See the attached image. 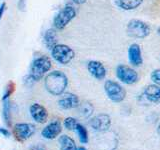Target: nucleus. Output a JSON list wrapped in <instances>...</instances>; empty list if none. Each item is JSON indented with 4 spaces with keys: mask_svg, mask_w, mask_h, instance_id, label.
Here are the masks:
<instances>
[{
    "mask_svg": "<svg viewBox=\"0 0 160 150\" xmlns=\"http://www.w3.org/2000/svg\"><path fill=\"white\" fill-rule=\"evenodd\" d=\"M44 85L50 94L54 96H59L63 94L66 89L68 85V78L62 71L55 70V71L50 72L45 77Z\"/></svg>",
    "mask_w": 160,
    "mask_h": 150,
    "instance_id": "obj_1",
    "label": "nucleus"
},
{
    "mask_svg": "<svg viewBox=\"0 0 160 150\" xmlns=\"http://www.w3.org/2000/svg\"><path fill=\"white\" fill-rule=\"evenodd\" d=\"M50 68H51V60L47 56H40L36 59H34V61L31 64L30 67V74L29 78L32 81H38L41 79L44 74L48 72Z\"/></svg>",
    "mask_w": 160,
    "mask_h": 150,
    "instance_id": "obj_2",
    "label": "nucleus"
},
{
    "mask_svg": "<svg viewBox=\"0 0 160 150\" xmlns=\"http://www.w3.org/2000/svg\"><path fill=\"white\" fill-rule=\"evenodd\" d=\"M75 16H76V10H75V8L71 6V5H66L55 16L53 20L54 27L58 30L64 29L69 24V22L72 21L75 18Z\"/></svg>",
    "mask_w": 160,
    "mask_h": 150,
    "instance_id": "obj_3",
    "label": "nucleus"
},
{
    "mask_svg": "<svg viewBox=\"0 0 160 150\" xmlns=\"http://www.w3.org/2000/svg\"><path fill=\"white\" fill-rule=\"evenodd\" d=\"M104 90L108 98L113 102H122L126 97V91L118 82L113 80H106L104 83Z\"/></svg>",
    "mask_w": 160,
    "mask_h": 150,
    "instance_id": "obj_4",
    "label": "nucleus"
},
{
    "mask_svg": "<svg viewBox=\"0 0 160 150\" xmlns=\"http://www.w3.org/2000/svg\"><path fill=\"white\" fill-rule=\"evenodd\" d=\"M150 26L142 20L132 19L127 25V33L133 38H145L150 34Z\"/></svg>",
    "mask_w": 160,
    "mask_h": 150,
    "instance_id": "obj_5",
    "label": "nucleus"
},
{
    "mask_svg": "<svg viewBox=\"0 0 160 150\" xmlns=\"http://www.w3.org/2000/svg\"><path fill=\"white\" fill-rule=\"evenodd\" d=\"M51 55L55 61L60 64H68L72 61L75 53L72 48L65 44H57L51 50Z\"/></svg>",
    "mask_w": 160,
    "mask_h": 150,
    "instance_id": "obj_6",
    "label": "nucleus"
},
{
    "mask_svg": "<svg viewBox=\"0 0 160 150\" xmlns=\"http://www.w3.org/2000/svg\"><path fill=\"white\" fill-rule=\"evenodd\" d=\"M116 76L124 84L132 85L138 81V73L127 65H118L116 68Z\"/></svg>",
    "mask_w": 160,
    "mask_h": 150,
    "instance_id": "obj_7",
    "label": "nucleus"
},
{
    "mask_svg": "<svg viewBox=\"0 0 160 150\" xmlns=\"http://www.w3.org/2000/svg\"><path fill=\"white\" fill-rule=\"evenodd\" d=\"M35 133V126L30 123H17L14 126V135L18 141H25Z\"/></svg>",
    "mask_w": 160,
    "mask_h": 150,
    "instance_id": "obj_8",
    "label": "nucleus"
},
{
    "mask_svg": "<svg viewBox=\"0 0 160 150\" xmlns=\"http://www.w3.org/2000/svg\"><path fill=\"white\" fill-rule=\"evenodd\" d=\"M91 127L98 132H105L111 126V118L108 114H98L90 120Z\"/></svg>",
    "mask_w": 160,
    "mask_h": 150,
    "instance_id": "obj_9",
    "label": "nucleus"
},
{
    "mask_svg": "<svg viewBox=\"0 0 160 150\" xmlns=\"http://www.w3.org/2000/svg\"><path fill=\"white\" fill-rule=\"evenodd\" d=\"M29 111L34 121H36L37 123L46 122V120L48 118V112L46 108L42 106V105H40L38 103H34L30 106Z\"/></svg>",
    "mask_w": 160,
    "mask_h": 150,
    "instance_id": "obj_10",
    "label": "nucleus"
},
{
    "mask_svg": "<svg viewBox=\"0 0 160 150\" xmlns=\"http://www.w3.org/2000/svg\"><path fill=\"white\" fill-rule=\"evenodd\" d=\"M87 69L89 73L97 80H103L106 76V68L101 62L96 61V60L89 61L87 64Z\"/></svg>",
    "mask_w": 160,
    "mask_h": 150,
    "instance_id": "obj_11",
    "label": "nucleus"
},
{
    "mask_svg": "<svg viewBox=\"0 0 160 150\" xmlns=\"http://www.w3.org/2000/svg\"><path fill=\"white\" fill-rule=\"evenodd\" d=\"M61 131H62L61 123H60L58 120H55V121L50 122L47 126L42 130L41 135L45 139H54L61 133Z\"/></svg>",
    "mask_w": 160,
    "mask_h": 150,
    "instance_id": "obj_12",
    "label": "nucleus"
},
{
    "mask_svg": "<svg viewBox=\"0 0 160 150\" xmlns=\"http://www.w3.org/2000/svg\"><path fill=\"white\" fill-rule=\"evenodd\" d=\"M128 59L129 62L131 63L133 66H141L143 62L142 59V53L140 46L136 43H133L128 48Z\"/></svg>",
    "mask_w": 160,
    "mask_h": 150,
    "instance_id": "obj_13",
    "label": "nucleus"
},
{
    "mask_svg": "<svg viewBox=\"0 0 160 150\" xmlns=\"http://www.w3.org/2000/svg\"><path fill=\"white\" fill-rule=\"evenodd\" d=\"M58 105L60 108L68 110L73 109L79 106V98L77 95L72 93H67L58 101Z\"/></svg>",
    "mask_w": 160,
    "mask_h": 150,
    "instance_id": "obj_14",
    "label": "nucleus"
},
{
    "mask_svg": "<svg viewBox=\"0 0 160 150\" xmlns=\"http://www.w3.org/2000/svg\"><path fill=\"white\" fill-rule=\"evenodd\" d=\"M144 95L148 101L152 103H160V86L159 85L151 84L145 88Z\"/></svg>",
    "mask_w": 160,
    "mask_h": 150,
    "instance_id": "obj_15",
    "label": "nucleus"
},
{
    "mask_svg": "<svg viewBox=\"0 0 160 150\" xmlns=\"http://www.w3.org/2000/svg\"><path fill=\"white\" fill-rule=\"evenodd\" d=\"M116 6L122 10H134L142 4L143 0H114Z\"/></svg>",
    "mask_w": 160,
    "mask_h": 150,
    "instance_id": "obj_16",
    "label": "nucleus"
},
{
    "mask_svg": "<svg viewBox=\"0 0 160 150\" xmlns=\"http://www.w3.org/2000/svg\"><path fill=\"white\" fill-rule=\"evenodd\" d=\"M44 43L49 50H52L57 45V34L54 29H48L44 34Z\"/></svg>",
    "mask_w": 160,
    "mask_h": 150,
    "instance_id": "obj_17",
    "label": "nucleus"
},
{
    "mask_svg": "<svg viewBox=\"0 0 160 150\" xmlns=\"http://www.w3.org/2000/svg\"><path fill=\"white\" fill-rule=\"evenodd\" d=\"M58 141L60 145V150H77L75 141L68 135L60 136Z\"/></svg>",
    "mask_w": 160,
    "mask_h": 150,
    "instance_id": "obj_18",
    "label": "nucleus"
},
{
    "mask_svg": "<svg viewBox=\"0 0 160 150\" xmlns=\"http://www.w3.org/2000/svg\"><path fill=\"white\" fill-rule=\"evenodd\" d=\"M78 107L80 110V114H81L84 118H89L94 111L93 105L88 101H84L83 103L79 104Z\"/></svg>",
    "mask_w": 160,
    "mask_h": 150,
    "instance_id": "obj_19",
    "label": "nucleus"
},
{
    "mask_svg": "<svg viewBox=\"0 0 160 150\" xmlns=\"http://www.w3.org/2000/svg\"><path fill=\"white\" fill-rule=\"evenodd\" d=\"M75 131H76L80 142L82 144H86L88 142V132H87L86 128H85L82 124L78 123L76 128H75Z\"/></svg>",
    "mask_w": 160,
    "mask_h": 150,
    "instance_id": "obj_20",
    "label": "nucleus"
},
{
    "mask_svg": "<svg viewBox=\"0 0 160 150\" xmlns=\"http://www.w3.org/2000/svg\"><path fill=\"white\" fill-rule=\"evenodd\" d=\"M10 112H11V104L8 100H5L3 104V118L4 121L8 126L11 125V117H10Z\"/></svg>",
    "mask_w": 160,
    "mask_h": 150,
    "instance_id": "obj_21",
    "label": "nucleus"
},
{
    "mask_svg": "<svg viewBox=\"0 0 160 150\" xmlns=\"http://www.w3.org/2000/svg\"><path fill=\"white\" fill-rule=\"evenodd\" d=\"M63 124H64V127L67 130H75V128H76L78 124V121L73 117H67L64 120Z\"/></svg>",
    "mask_w": 160,
    "mask_h": 150,
    "instance_id": "obj_22",
    "label": "nucleus"
},
{
    "mask_svg": "<svg viewBox=\"0 0 160 150\" xmlns=\"http://www.w3.org/2000/svg\"><path fill=\"white\" fill-rule=\"evenodd\" d=\"M14 87H15V85H14L13 82H10V83L8 84V86H7V88H6V91H5V93H4V95H3V97H2V100H3V101H5V100H8V98H9L10 95H11V94L14 92Z\"/></svg>",
    "mask_w": 160,
    "mask_h": 150,
    "instance_id": "obj_23",
    "label": "nucleus"
},
{
    "mask_svg": "<svg viewBox=\"0 0 160 150\" xmlns=\"http://www.w3.org/2000/svg\"><path fill=\"white\" fill-rule=\"evenodd\" d=\"M150 78H151V80L155 84L160 86V69L153 70L151 72V75H150Z\"/></svg>",
    "mask_w": 160,
    "mask_h": 150,
    "instance_id": "obj_24",
    "label": "nucleus"
},
{
    "mask_svg": "<svg viewBox=\"0 0 160 150\" xmlns=\"http://www.w3.org/2000/svg\"><path fill=\"white\" fill-rule=\"evenodd\" d=\"M5 8H6V3L2 2L1 5H0V20L2 19V16L4 14V11H5Z\"/></svg>",
    "mask_w": 160,
    "mask_h": 150,
    "instance_id": "obj_25",
    "label": "nucleus"
},
{
    "mask_svg": "<svg viewBox=\"0 0 160 150\" xmlns=\"http://www.w3.org/2000/svg\"><path fill=\"white\" fill-rule=\"evenodd\" d=\"M0 133H1L3 136L5 137H9L10 136V132L8 131V130L6 128H2V127H0Z\"/></svg>",
    "mask_w": 160,
    "mask_h": 150,
    "instance_id": "obj_26",
    "label": "nucleus"
},
{
    "mask_svg": "<svg viewBox=\"0 0 160 150\" xmlns=\"http://www.w3.org/2000/svg\"><path fill=\"white\" fill-rule=\"evenodd\" d=\"M18 7H19L20 10H23V8L25 7V0H19Z\"/></svg>",
    "mask_w": 160,
    "mask_h": 150,
    "instance_id": "obj_27",
    "label": "nucleus"
},
{
    "mask_svg": "<svg viewBox=\"0 0 160 150\" xmlns=\"http://www.w3.org/2000/svg\"><path fill=\"white\" fill-rule=\"evenodd\" d=\"M72 1L75 3V4H78V5H80V4H83V3H85L87 1V0H72Z\"/></svg>",
    "mask_w": 160,
    "mask_h": 150,
    "instance_id": "obj_28",
    "label": "nucleus"
},
{
    "mask_svg": "<svg viewBox=\"0 0 160 150\" xmlns=\"http://www.w3.org/2000/svg\"><path fill=\"white\" fill-rule=\"evenodd\" d=\"M31 150H45V148L42 146H33L31 148Z\"/></svg>",
    "mask_w": 160,
    "mask_h": 150,
    "instance_id": "obj_29",
    "label": "nucleus"
},
{
    "mask_svg": "<svg viewBox=\"0 0 160 150\" xmlns=\"http://www.w3.org/2000/svg\"><path fill=\"white\" fill-rule=\"evenodd\" d=\"M157 133H158V135H160V124L158 125V127H157Z\"/></svg>",
    "mask_w": 160,
    "mask_h": 150,
    "instance_id": "obj_30",
    "label": "nucleus"
},
{
    "mask_svg": "<svg viewBox=\"0 0 160 150\" xmlns=\"http://www.w3.org/2000/svg\"><path fill=\"white\" fill-rule=\"evenodd\" d=\"M77 150H87V149H86V148H84V147H82V146H81V147H78V148H77Z\"/></svg>",
    "mask_w": 160,
    "mask_h": 150,
    "instance_id": "obj_31",
    "label": "nucleus"
},
{
    "mask_svg": "<svg viewBox=\"0 0 160 150\" xmlns=\"http://www.w3.org/2000/svg\"><path fill=\"white\" fill-rule=\"evenodd\" d=\"M157 33H158V35H159V36H160V26L157 28Z\"/></svg>",
    "mask_w": 160,
    "mask_h": 150,
    "instance_id": "obj_32",
    "label": "nucleus"
}]
</instances>
